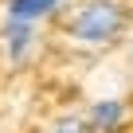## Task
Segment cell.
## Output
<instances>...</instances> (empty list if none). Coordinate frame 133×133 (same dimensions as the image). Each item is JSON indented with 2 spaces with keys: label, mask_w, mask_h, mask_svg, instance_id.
I'll list each match as a JSON object with an SVG mask.
<instances>
[{
  "label": "cell",
  "mask_w": 133,
  "mask_h": 133,
  "mask_svg": "<svg viewBox=\"0 0 133 133\" xmlns=\"http://www.w3.org/2000/svg\"><path fill=\"white\" fill-rule=\"evenodd\" d=\"M125 28L129 16L121 0H82L66 16V35L78 47H110L114 39L125 35Z\"/></svg>",
  "instance_id": "1"
},
{
  "label": "cell",
  "mask_w": 133,
  "mask_h": 133,
  "mask_svg": "<svg viewBox=\"0 0 133 133\" xmlns=\"http://www.w3.org/2000/svg\"><path fill=\"white\" fill-rule=\"evenodd\" d=\"M0 43H4V59L12 66H28L31 55H35V43H39V31L31 20H16V16H4L0 24Z\"/></svg>",
  "instance_id": "2"
},
{
  "label": "cell",
  "mask_w": 133,
  "mask_h": 133,
  "mask_svg": "<svg viewBox=\"0 0 133 133\" xmlns=\"http://www.w3.org/2000/svg\"><path fill=\"white\" fill-rule=\"evenodd\" d=\"M125 117H129L125 98H98V102H90V110H86L90 133H121Z\"/></svg>",
  "instance_id": "3"
},
{
  "label": "cell",
  "mask_w": 133,
  "mask_h": 133,
  "mask_svg": "<svg viewBox=\"0 0 133 133\" xmlns=\"http://www.w3.org/2000/svg\"><path fill=\"white\" fill-rule=\"evenodd\" d=\"M63 8V0H8V16H16V20H31V24H39V20H47V16H55Z\"/></svg>",
  "instance_id": "4"
},
{
  "label": "cell",
  "mask_w": 133,
  "mask_h": 133,
  "mask_svg": "<svg viewBox=\"0 0 133 133\" xmlns=\"http://www.w3.org/2000/svg\"><path fill=\"white\" fill-rule=\"evenodd\" d=\"M43 133H90V125H86V114H59Z\"/></svg>",
  "instance_id": "5"
}]
</instances>
